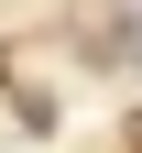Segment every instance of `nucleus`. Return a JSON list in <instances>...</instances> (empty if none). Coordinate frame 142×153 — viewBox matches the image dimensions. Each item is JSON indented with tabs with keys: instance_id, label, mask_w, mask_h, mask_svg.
I'll list each match as a JSON object with an SVG mask.
<instances>
[{
	"instance_id": "obj_1",
	"label": "nucleus",
	"mask_w": 142,
	"mask_h": 153,
	"mask_svg": "<svg viewBox=\"0 0 142 153\" xmlns=\"http://www.w3.org/2000/svg\"><path fill=\"white\" fill-rule=\"evenodd\" d=\"M131 55H142V22H131Z\"/></svg>"
}]
</instances>
